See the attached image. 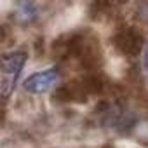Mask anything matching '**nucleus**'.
<instances>
[{"label":"nucleus","mask_w":148,"mask_h":148,"mask_svg":"<svg viewBox=\"0 0 148 148\" xmlns=\"http://www.w3.org/2000/svg\"><path fill=\"white\" fill-rule=\"evenodd\" d=\"M28 54L25 51H12L2 56V96L7 101L16 87V82L25 68Z\"/></svg>","instance_id":"nucleus-3"},{"label":"nucleus","mask_w":148,"mask_h":148,"mask_svg":"<svg viewBox=\"0 0 148 148\" xmlns=\"http://www.w3.org/2000/svg\"><path fill=\"white\" fill-rule=\"evenodd\" d=\"M145 66L148 70V47H146V54H145Z\"/></svg>","instance_id":"nucleus-7"},{"label":"nucleus","mask_w":148,"mask_h":148,"mask_svg":"<svg viewBox=\"0 0 148 148\" xmlns=\"http://www.w3.org/2000/svg\"><path fill=\"white\" fill-rule=\"evenodd\" d=\"M92 33L87 30H79V32H70V33H63L61 37H58L52 45V56L58 61H77L89 40Z\"/></svg>","instance_id":"nucleus-1"},{"label":"nucleus","mask_w":148,"mask_h":148,"mask_svg":"<svg viewBox=\"0 0 148 148\" xmlns=\"http://www.w3.org/2000/svg\"><path fill=\"white\" fill-rule=\"evenodd\" d=\"M16 18L19 23L23 25H28V23H33L37 18H38V7L37 4H33L32 0H19L16 4Z\"/></svg>","instance_id":"nucleus-6"},{"label":"nucleus","mask_w":148,"mask_h":148,"mask_svg":"<svg viewBox=\"0 0 148 148\" xmlns=\"http://www.w3.org/2000/svg\"><path fill=\"white\" fill-rule=\"evenodd\" d=\"M61 79V71L58 68H47L42 71H35L23 82V89L30 94H44L51 89L58 87V82Z\"/></svg>","instance_id":"nucleus-4"},{"label":"nucleus","mask_w":148,"mask_h":148,"mask_svg":"<svg viewBox=\"0 0 148 148\" xmlns=\"http://www.w3.org/2000/svg\"><path fill=\"white\" fill-rule=\"evenodd\" d=\"M113 49L124 56V58H136L139 56V52L143 51V45H145V35L139 28L136 26H131V25H122L119 26L112 38H110Z\"/></svg>","instance_id":"nucleus-2"},{"label":"nucleus","mask_w":148,"mask_h":148,"mask_svg":"<svg viewBox=\"0 0 148 148\" xmlns=\"http://www.w3.org/2000/svg\"><path fill=\"white\" fill-rule=\"evenodd\" d=\"M91 98L82 77L80 79H73L70 82H64V84H59L54 92H52V99L56 103H84Z\"/></svg>","instance_id":"nucleus-5"}]
</instances>
